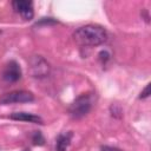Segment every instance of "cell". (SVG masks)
<instances>
[{
    "instance_id": "cell-1",
    "label": "cell",
    "mask_w": 151,
    "mask_h": 151,
    "mask_svg": "<svg viewBox=\"0 0 151 151\" xmlns=\"http://www.w3.org/2000/svg\"><path fill=\"white\" fill-rule=\"evenodd\" d=\"M73 40L79 46H99L107 40V32L98 25H85L73 33Z\"/></svg>"
},
{
    "instance_id": "cell-2",
    "label": "cell",
    "mask_w": 151,
    "mask_h": 151,
    "mask_svg": "<svg viewBox=\"0 0 151 151\" xmlns=\"http://www.w3.org/2000/svg\"><path fill=\"white\" fill-rule=\"evenodd\" d=\"M93 106V96L91 93H83L76 98V100L70 105L68 113L74 119H80L85 117Z\"/></svg>"
},
{
    "instance_id": "cell-3",
    "label": "cell",
    "mask_w": 151,
    "mask_h": 151,
    "mask_svg": "<svg viewBox=\"0 0 151 151\" xmlns=\"http://www.w3.org/2000/svg\"><path fill=\"white\" fill-rule=\"evenodd\" d=\"M34 100V94L29 91L25 90H17L4 94L0 98L1 105H9V104H21V103H31Z\"/></svg>"
},
{
    "instance_id": "cell-4",
    "label": "cell",
    "mask_w": 151,
    "mask_h": 151,
    "mask_svg": "<svg viewBox=\"0 0 151 151\" xmlns=\"http://www.w3.org/2000/svg\"><path fill=\"white\" fill-rule=\"evenodd\" d=\"M29 72L34 78H44L50 74V64L41 55H33L28 60Z\"/></svg>"
},
{
    "instance_id": "cell-5",
    "label": "cell",
    "mask_w": 151,
    "mask_h": 151,
    "mask_svg": "<svg viewBox=\"0 0 151 151\" xmlns=\"http://www.w3.org/2000/svg\"><path fill=\"white\" fill-rule=\"evenodd\" d=\"M12 6L17 13L20 14V17L24 20H31L33 19L34 11H33V2L27 0H15L12 2Z\"/></svg>"
},
{
    "instance_id": "cell-6",
    "label": "cell",
    "mask_w": 151,
    "mask_h": 151,
    "mask_svg": "<svg viewBox=\"0 0 151 151\" xmlns=\"http://www.w3.org/2000/svg\"><path fill=\"white\" fill-rule=\"evenodd\" d=\"M21 78V68L20 65L15 60H11L7 63L2 71V79L8 83H15Z\"/></svg>"
},
{
    "instance_id": "cell-7",
    "label": "cell",
    "mask_w": 151,
    "mask_h": 151,
    "mask_svg": "<svg viewBox=\"0 0 151 151\" xmlns=\"http://www.w3.org/2000/svg\"><path fill=\"white\" fill-rule=\"evenodd\" d=\"M9 118L18 122H26V123H33V124H40V125L44 124V120L41 117L33 113H28V112H14L9 116Z\"/></svg>"
},
{
    "instance_id": "cell-8",
    "label": "cell",
    "mask_w": 151,
    "mask_h": 151,
    "mask_svg": "<svg viewBox=\"0 0 151 151\" xmlns=\"http://www.w3.org/2000/svg\"><path fill=\"white\" fill-rule=\"evenodd\" d=\"M72 137H73V133L71 131L60 133L55 140V151H66L71 144Z\"/></svg>"
},
{
    "instance_id": "cell-9",
    "label": "cell",
    "mask_w": 151,
    "mask_h": 151,
    "mask_svg": "<svg viewBox=\"0 0 151 151\" xmlns=\"http://www.w3.org/2000/svg\"><path fill=\"white\" fill-rule=\"evenodd\" d=\"M32 142H33L34 145L41 146V145L45 144V138H44V136L40 131H34V133L32 134Z\"/></svg>"
},
{
    "instance_id": "cell-10",
    "label": "cell",
    "mask_w": 151,
    "mask_h": 151,
    "mask_svg": "<svg viewBox=\"0 0 151 151\" xmlns=\"http://www.w3.org/2000/svg\"><path fill=\"white\" fill-rule=\"evenodd\" d=\"M149 96H150V84H147V85L144 87V90L140 92L139 98H140V99H145V98H147Z\"/></svg>"
},
{
    "instance_id": "cell-11",
    "label": "cell",
    "mask_w": 151,
    "mask_h": 151,
    "mask_svg": "<svg viewBox=\"0 0 151 151\" xmlns=\"http://www.w3.org/2000/svg\"><path fill=\"white\" fill-rule=\"evenodd\" d=\"M101 151H122V150H119V149H117V147H113V146H107V145H105V146H101Z\"/></svg>"
},
{
    "instance_id": "cell-12",
    "label": "cell",
    "mask_w": 151,
    "mask_h": 151,
    "mask_svg": "<svg viewBox=\"0 0 151 151\" xmlns=\"http://www.w3.org/2000/svg\"><path fill=\"white\" fill-rule=\"evenodd\" d=\"M22 151H29V149H25V150H22Z\"/></svg>"
}]
</instances>
